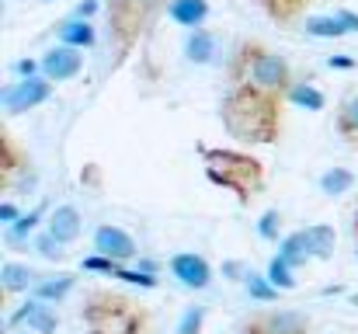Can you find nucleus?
<instances>
[{
  "label": "nucleus",
  "instance_id": "nucleus-11",
  "mask_svg": "<svg viewBox=\"0 0 358 334\" xmlns=\"http://www.w3.org/2000/svg\"><path fill=\"white\" fill-rule=\"evenodd\" d=\"M28 328V331L35 334H56V328H59V317L52 314V307L49 303H42V300H28V303H21L10 317H7V328Z\"/></svg>",
  "mask_w": 358,
  "mask_h": 334
},
{
  "label": "nucleus",
  "instance_id": "nucleus-37",
  "mask_svg": "<svg viewBox=\"0 0 358 334\" xmlns=\"http://www.w3.org/2000/svg\"><path fill=\"white\" fill-rule=\"evenodd\" d=\"M327 67L331 70H355L358 60H352V56H327Z\"/></svg>",
  "mask_w": 358,
  "mask_h": 334
},
{
  "label": "nucleus",
  "instance_id": "nucleus-24",
  "mask_svg": "<svg viewBox=\"0 0 358 334\" xmlns=\"http://www.w3.org/2000/svg\"><path fill=\"white\" fill-rule=\"evenodd\" d=\"M42 216H45V206H38V209L24 213V216H21L17 223H10V226H7V233H3V237H7V244H10V247L24 244V240H28V237L35 233V226L42 223Z\"/></svg>",
  "mask_w": 358,
  "mask_h": 334
},
{
  "label": "nucleus",
  "instance_id": "nucleus-18",
  "mask_svg": "<svg viewBox=\"0 0 358 334\" xmlns=\"http://www.w3.org/2000/svg\"><path fill=\"white\" fill-rule=\"evenodd\" d=\"M98 42V32H94V25L91 21H84V18H70V21H63L59 25V46H73V49H91Z\"/></svg>",
  "mask_w": 358,
  "mask_h": 334
},
{
  "label": "nucleus",
  "instance_id": "nucleus-41",
  "mask_svg": "<svg viewBox=\"0 0 358 334\" xmlns=\"http://www.w3.org/2000/svg\"><path fill=\"white\" fill-rule=\"evenodd\" d=\"M352 226H355V247H358V206H355V223Z\"/></svg>",
  "mask_w": 358,
  "mask_h": 334
},
{
  "label": "nucleus",
  "instance_id": "nucleus-36",
  "mask_svg": "<svg viewBox=\"0 0 358 334\" xmlns=\"http://www.w3.org/2000/svg\"><path fill=\"white\" fill-rule=\"evenodd\" d=\"M21 220V213H17V206L14 202H0V223L3 226H10V223Z\"/></svg>",
  "mask_w": 358,
  "mask_h": 334
},
{
  "label": "nucleus",
  "instance_id": "nucleus-39",
  "mask_svg": "<svg viewBox=\"0 0 358 334\" xmlns=\"http://www.w3.org/2000/svg\"><path fill=\"white\" fill-rule=\"evenodd\" d=\"M334 14H338V18H341V21L348 25V32H358V14H355V11H348V7H341V11H334Z\"/></svg>",
  "mask_w": 358,
  "mask_h": 334
},
{
  "label": "nucleus",
  "instance_id": "nucleus-15",
  "mask_svg": "<svg viewBox=\"0 0 358 334\" xmlns=\"http://www.w3.org/2000/svg\"><path fill=\"white\" fill-rule=\"evenodd\" d=\"M216 46H220V42H216L213 32H206V28H192L188 39H185V56H188V63L206 67V63L216 60Z\"/></svg>",
  "mask_w": 358,
  "mask_h": 334
},
{
  "label": "nucleus",
  "instance_id": "nucleus-13",
  "mask_svg": "<svg viewBox=\"0 0 358 334\" xmlns=\"http://www.w3.org/2000/svg\"><path fill=\"white\" fill-rule=\"evenodd\" d=\"M73 286H77L73 272H52V275H38L31 296L42 300V303H59V300H66L73 293Z\"/></svg>",
  "mask_w": 358,
  "mask_h": 334
},
{
  "label": "nucleus",
  "instance_id": "nucleus-9",
  "mask_svg": "<svg viewBox=\"0 0 358 334\" xmlns=\"http://www.w3.org/2000/svg\"><path fill=\"white\" fill-rule=\"evenodd\" d=\"M94 254L115 258V261L125 265V261H132L139 254V247H136V237L129 230H122L115 223H105V226L94 230Z\"/></svg>",
  "mask_w": 358,
  "mask_h": 334
},
{
  "label": "nucleus",
  "instance_id": "nucleus-8",
  "mask_svg": "<svg viewBox=\"0 0 358 334\" xmlns=\"http://www.w3.org/2000/svg\"><path fill=\"white\" fill-rule=\"evenodd\" d=\"M171 275L185 286V289H209V282H213V265L202 258V254H195V251H178L174 258H171Z\"/></svg>",
  "mask_w": 358,
  "mask_h": 334
},
{
  "label": "nucleus",
  "instance_id": "nucleus-20",
  "mask_svg": "<svg viewBox=\"0 0 358 334\" xmlns=\"http://www.w3.org/2000/svg\"><path fill=\"white\" fill-rule=\"evenodd\" d=\"M257 4H261V11H264L271 21L289 25V21H296V18L306 11V4H313V0H257Z\"/></svg>",
  "mask_w": 358,
  "mask_h": 334
},
{
  "label": "nucleus",
  "instance_id": "nucleus-27",
  "mask_svg": "<svg viewBox=\"0 0 358 334\" xmlns=\"http://www.w3.org/2000/svg\"><path fill=\"white\" fill-rule=\"evenodd\" d=\"M243 286H247V296H250V300H257V303H275V300H278V293H282V289H275V286H271V279H268V275H261V272H247Z\"/></svg>",
  "mask_w": 358,
  "mask_h": 334
},
{
  "label": "nucleus",
  "instance_id": "nucleus-31",
  "mask_svg": "<svg viewBox=\"0 0 358 334\" xmlns=\"http://www.w3.org/2000/svg\"><path fill=\"white\" fill-rule=\"evenodd\" d=\"M206 307H188L185 314H181V321H178V334H202V324H206Z\"/></svg>",
  "mask_w": 358,
  "mask_h": 334
},
{
  "label": "nucleus",
  "instance_id": "nucleus-7",
  "mask_svg": "<svg viewBox=\"0 0 358 334\" xmlns=\"http://www.w3.org/2000/svg\"><path fill=\"white\" fill-rule=\"evenodd\" d=\"M49 98H52V81H49V77H21L17 84H7V88L0 91V105L10 111V115L38 109V105H45Z\"/></svg>",
  "mask_w": 358,
  "mask_h": 334
},
{
  "label": "nucleus",
  "instance_id": "nucleus-2",
  "mask_svg": "<svg viewBox=\"0 0 358 334\" xmlns=\"http://www.w3.org/2000/svg\"><path fill=\"white\" fill-rule=\"evenodd\" d=\"M84 334H146L150 310L115 289H91L80 307Z\"/></svg>",
  "mask_w": 358,
  "mask_h": 334
},
{
  "label": "nucleus",
  "instance_id": "nucleus-10",
  "mask_svg": "<svg viewBox=\"0 0 358 334\" xmlns=\"http://www.w3.org/2000/svg\"><path fill=\"white\" fill-rule=\"evenodd\" d=\"M38 63H42V77H49L52 84H63V81H73V77L80 74L84 56H80V49H73V46H52Z\"/></svg>",
  "mask_w": 358,
  "mask_h": 334
},
{
  "label": "nucleus",
  "instance_id": "nucleus-43",
  "mask_svg": "<svg viewBox=\"0 0 358 334\" xmlns=\"http://www.w3.org/2000/svg\"><path fill=\"white\" fill-rule=\"evenodd\" d=\"M21 334H35V331H21Z\"/></svg>",
  "mask_w": 358,
  "mask_h": 334
},
{
  "label": "nucleus",
  "instance_id": "nucleus-29",
  "mask_svg": "<svg viewBox=\"0 0 358 334\" xmlns=\"http://www.w3.org/2000/svg\"><path fill=\"white\" fill-rule=\"evenodd\" d=\"M115 279H122L125 286H139V289H157V286H160L157 275H150V272H143V268H125V265H119Z\"/></svg>",
  "mask_w": 358,
  "mask_h": 334
},
{
  "label": "nucleus",
  "instance_id": "nucleus-22",
  "mask_svg": "<svg viewBox=\"0 0 358 334\" xmlns=\"http://www.w3.org/2000/svg\"><path fill=\"white\" fill-rule=\"evenodd\" d=\"M338 136L341 139H348V143H358V91L355 95H348L345 102H341V109H338Z\"/></svg>",
  "mask_w": 358,
  "mask_h": 334
},
{
  "label": "nucleus",
  "instance_id": "nucleus-16",
  "mask_svg": "<svg viewBox=\"0 0 358 334\" xmlns=\"http://www.w3.org/2000/svg\"><path fill=\"white\" fill-rule=\"evenodd\" d=\"M303 237H306L310 258H320V261H327L334 254V247H338V230L331 223H313V226L303 230Z\"/></svg>",
  "mask_w": 358,
  "mask_h": 334
},
{
  "label": "nucleus",
  "instance_id": "nucleus-3",
  "mask_svg": "<svg viewBox=\"0 0 358 334\" xmlns=\"http://www.w3.org/2000/svg\"><path fill=\"white\" fill-rule=\"evenodd\" d=\"M206 178L216 188H227L237 195L240 206H250L254 195L264 192V164L243 150H227V146H199Z\"/></svg>",
  "mask_w": 358,
  "mask_h": 334
},
{
  "label": "nucleus",
  "instance_id": "nucleus-38",
  "mask_svg": "<svg viewBox=\"0 0 358 334\" xmlns=\"http://www.w3.org/2000/svg\"><path fill=\"white\" fill-rule=\"evenodd\" d=\"M223 275H227V279H234V282H243V279H247V272H243V265H240V261H227V265H223Z\"/></svg>",
  "mask_w": 358,
  "mask_h": 334
},
{
  "label": "nucleus",
  "instance_id": "nucleus-17",
  "mask_svg": "<svg viewBox=\"0 0 358 334\" xmlns=\"http://www.w3.org/2000/svg\"><path fill=\"white\" fill-rule=\"evenodd\" d=\"M35 282H38L35 268H28V265H21V261H7V265L0 268V286H3V296L28 293V289H35Z\"/></svg>",
  "mask_w": 358,
  "mask_h": 334
},
{
  "label": "nucleus",
  "instance_id": "nucleus-1",
  "mask_svg": "<svg viewBox=\"0 0 358 334\" xmlns=\"http://www.w3.org/2000/svg\"><path fill=\"white\" fill-rule=\"evenodd\" d=\"M227 132L243 143H275L282 132V98L257 91L250 84H234L220 105Z\"/></svg>",
  "mask_w": 358,
  "mask_h": 334
},
{
  "label": "nucleus",
  "instance_id": "nucleus-6",
  "mask_svg": "<svg viewBox=\"0 0 358 334\" xmlns=\"http://www.w3.org/2000/svg\"><path fill=\"white\" fill-rule=\"evenodd\" d=\"M313 321L303 310H257L243 321L240 334H310Z\"/></svg>",
  "mask_w": 358,
  "mask_h": 334
},
{
  "label": "nucleus",
  "instance_id": "nucleus-26",
  "mask_svg": "<svg viewBox=\"0 0 358 334\" xmlns=\"http://www.w3.org/2000/svg\"><path fill=\"white\" fill-rule=\"evenodd\" d=\"M264 275H268L271 286L282 289V293H292V289H296V268H292L282 254H275V258L268 261V272H264Z\"/></svg>",
  "mask_w": 358,
  "mask_h": 334
},
{
  "label": "nucleus",
  "instance_id": "nucleus-23",
  "mask_svg": "<svg viewBox=\"0 0 358 334\" xmlns=\"http://www.w3.org/2000/svg\"><path fill=\"white\" fill-rule=\"evenodd\" d=\"M285 98H289L292 105L306 109V111H324L327 109V95H324L320 88H313V84H292Z\"/></svg>",
  "mask_w": 358,
  "mask_h": 334
},
{
  "label": "nucleus",
  "instance_id": "nucleus-30",
  "mask_svg": "<svg viewBox=\"0 0 358 334\" xmlns=\"http://www.w3.org/2000/svg\"><path fill=\"white\" fill-rule=\"evenodd\" d=\"M63 247H66V244H59L49 230L35 237V251H38V258H45V261H63V258H66V251H63Z\"/></svg>",
  "mask_w": 358,
  "mask_h": 334
},
{
  "label": "nucleus",
  "instance_id": "nucleus-5",
  "mask_svg": "<svg viewBox=\"0 0 358 334\" xmlns=\"http://www.w3.org/2000/svg\"><path fill=\"white\" fill-rule=\"evenodd\" d=\"M153 4L157 0H108V21H112V35L119 39V49L129 53L143 28L150 25V14H153Z\"/></svg>",
  "mask_w": 358,
  "mask_h": 334
},
{
  "label": "nucleus",
  "instance_id": "nucleus-21",
  "mask_svg": "<svg viewBox=\"0 0 358 334\" xmlns=\"http://www.w3.org/2000/svg\"><path fill=\"white\" fill-rule=\"evenodd\" d=\"M355 171H348V167H331V171H324L320 174V192L324 195H348L352 188H355Z\"/></svg>",
  "mask_w": 358,
  "mask_h": 334
},
{
  "label": "nucleus",
  "instance_id": "nucleus-4",
  "mask_svg": "<svg viewBox=\"0 0 358 334\" xmlns=\"http://www.w3.org/2000/svg\"><path fill=\"white\" fill-rule=\"evenodd\" d=\"M230 81L234 84H250V88L278 95V98H285L289 88L296 84L289 60L264 49L261 42H240L234 60H230Z\"/></svg>",
  "mask_w": 358,
  "mask_h": 334
},
{
  "label": "nucleus",
  "instance_id": "nucleus-33",
  "mask_svg": "<svg viewBox=\"0 0 358 334\" xmlns=\"http://www.w3.org/2000/svg\"><path fill=\"white\" fill-rule=\"evenodd\" d=\"M119 265H122V261H115V258H105V254H87V258H84V272H98V275H112V279H115Z\"/></svg>",
  "mask_w": 358,
  "mask_h": 334
},
{
  "label": "nucleus",
  "instance_id": "nucleus-34",
  "mask_svg": "<svg viewBox=\"0 0 358 334\" xmlns=\"http://www.w3.org/2000/svg\"><path fill=\"white\" fill-rule=\"evenodd\" d=\"M98 11H101V0H80V4H77V11H73V18H84V21H91Z\"/></svg>",
  "mask_w": 358,
  "mask_h": 334
},
{
  "label": "nucleus",
  "instance_id": "nucleus-28",
  "mask_svg": "<svg viewBox=\"0 0 358 334\" xmlns=\"http://www.w3.org/2000/svg\"><path fill=\"white\" fill-rule=\"evenodd\" d=\"M0 139H3V143H0V146H3V164H0V167H3V185H7V181H10V178H14L21 167H28V157H24L17 146H14V139H10L7 132H3Z\"/></svg>",
  "mask_w": 358,
  "mask_h": 334
},
{
  "label": "nucleus",
  "instance_id": "nucleus-25",
  "mask_svg": "<svg viewBox=\"0 0 358 334\" xmlns=\"http://www.w3.org/2000/svg\"><path fill=\"white\" fill-rule=\"evenodd\" d=\"M278 254H282V258H285L292 268L306 265V261H310V247H306V237H303V230H296V233L282 237V244H278Z\"/></svg>",
  "mask_w": 358,
  "mask_h": 334
},
{
  "label": "nucleus",
  "instance_id": "nucleus-35",
  "mask_svg": "<svg viewBox=\"0 0 358 334\" xmlns=\"http://www.w3.org/2000/svg\"><path fill=\"white\" fill-rule=\"evenodd\" d=\"M38 70H42V63H35V60H17L14 63V74L17 77H38Z\"/></svg>",
  "mask_w": 358,
  "mask_h": 334
},
{
  "label": "nucleus",
  "instance_id": "nucleus-32",
  "mask_svg": "<svg viewBox=\"0 0 358 334\" xmlns=\"http://www.w3.org/2000/svg\"><path fill=\"white\" fill-rule=\"evenodd\" d=\"M278 226H282V213H278V209H268V213H261V220H257V237L268 240V244H278Z\"/></svg>",
  "mask_w": 358,
  "mask_h": 334
},
{
  "label": "nucleus",
  "instance_id": "nucleus-12",
  "mask_svg": "<svg viewBox=\"0 0 358 334\" xmlns=\"http://www.w3.org/2000/svg\"><path fill=\"white\" fill-rule=\"evenodd\" d=\"M45 230L59 240V244H73L77 237H80V230H84V220H80V213H77V206H70V202H63V206H56L52 213H49V220H45Z\"/></svg>",
  "mask_w": 358,
  "mask_h": 334
},
{
  "label": "nucleus",
  "instance_id": "nucleus-42",
  "mask_svg": "<svg viewBox=\"0 0 358 334\" xmlns=\"http://www.w3.org/2000/svg\"><path fill=\"white\" fill-rule=\"evenodd\" d=\"M352 307H358V293H355V296H352Z\"/></svg>",
  "mask_w": 358,
  "mask_h": 334
},
{
  "label": "nucleus",
  "instance_id": "nucleus-14",
  "mask_svg": "<svg viewBox=\"0 0 358 334\" xmlns=\"http://www.w3.org/2000/svg\"><path fill=\"white\" fill-rule=\"evenodd\" d=\"M167 18L181 28H202L209 18V0H171L167 4Z\"/></svg>",
  "mask_w": 358,
  "mask_h": 334
},
{
  "label": "nucleus",
  "instance_id": "nucleus-40",
  "mask_svg": "<svg viewBox=\"0 0 358 334\" xmlns=\"http://www.w3.org/2000/svg\"><path fill=\"white\" fill-rule=\"evenodd\" d=\"M139 268L150 272V275H157V261H150V258H139Z\"/></svg>",
  "mask_w": 358,
  "mask_h": 334
},
{
  "label": "nucleus",
  "instance_id": "nucleus-19",
  "mask_svg": "<svg viewBox=\"0 0 358 334\" xmlns=\"http://www.w3.org/2000/svg\"><path fill=\"white\" fill-rule=\"evenodd\" d=\"M306 35H313V39H345L348 35V25L338 18V14H313V18H306Z\"/></svg>",
  "mask_w": 358,
  "mask_h": 334
}]
</instances>
